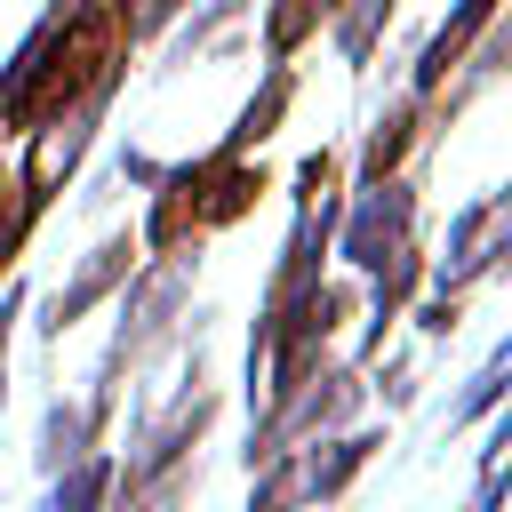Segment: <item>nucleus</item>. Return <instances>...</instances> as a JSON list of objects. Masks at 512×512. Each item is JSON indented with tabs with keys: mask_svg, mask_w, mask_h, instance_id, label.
Here are the masks:
<instances>
[{
	"mask_svg": "<svg viewBox=\"0 0 512 512\" xmlns=\"http://www.w3.org/2000/svg\"><path fill=\"white\" fill-rule=\"evenodd\" d=\"M192 280H200V248H168V256H136V272L120 280V320H112V344L88 376V416L96 432H112L120 416V392L152 368V352L184 344V304H192Z\"/></svg>",
	"mask_w": 512,
	"mask_h": 512,
	"instance_id": "f257e3e1",
	"label": "nucleus"
},
{
	"mask_svg": "<svg viewBox=\"0 0 512 512\" xmlns=\"http://www.w3.org/2000/svg\"><path fill=\"white\" fill-rule=\"evenodd\" d=\"M264 192H272V176H264L256 152H216V144H208V152H192V160H168V176L152 184V208H144L136 240H144V256L200 248L208 232L240 224Z\"/></svg>",
	"mask_w": 512,
	"mask_h": 512,
	"instance_id": "f03ea898",
	"label": "nucleus"
},
{
	"mask_svg": "<svg viewBox=\"0 0 512 512\" xmlns=\"http://www.w3.org/2000/svg\"><path fill=\"white\" fill-rule=\"evenodd\" d=\"M512 272V192H472L448 216V248L424 256V288L432 296H472L480 280Z\"/></svg>",
	"mask_w": 512,
	"mask_h": 512,
	"instance_id": "7ed1b4c3",
	"label": "nucleus"
},
{
	"mask_svg": "<svg viewBox=\"0 0 512 512\" xmlns=\"http://www.w3.org/2000/svg\"><path fill=\"white\" fill-rule=\"evenodd\" d=\"M416 224H424V184H416L408 168H400V176H376V184H352L328 256H344L352 272H368V264L392 256L400 240H416Z\"/></svg>",
	"mask_w": 512,
	"mask_h": 512,
	"instance_id": "20e7f679",
	"label": "nucleus"
},
{
	"mask_svg": "<svg viewBox=\"0 0 512 512\" xmlns=\"http://www.w3.org/2000/svg\"><path fill=\"white\" fill-rule=\"evenodd\" d=\"M112 96H120V80H104V88H88L80 104H64L56 120L24 128V160H16V176H24V192H32V200H48V208H56V192H64V184L80 176V160L96 152V128H104Z\"/></svg>",
	"mask_w": 512,
	"mask_h": 512,
	"instance_id": "39448f33",
	"label": "nucleus"
},
{
	"mask_svg": "<svg viewBox=\"0 0 512 512\" xmlns=\"http://www.w3.org/2000/svg\"><path fill=\"white\" fill-rule=\"evenodd\" d=\"M136 256H144L136 224L104 232V240H96V248H88V256H80V264H72V272L48 288V304H40V320H32V328H40V344H64V336H72V328H80V320L104 304V296H120V280L136 272Z\"/></svg>",
	"mask_w": 512,
	"mask_h": 512,
	"instance_id": "423d86ee",
	"label": "nucleus"
},
{
	"mask_svg": "<svg viewBox=\"0 0 512 512\" xmlns=\"http://www.w3.org/2000/svg\"><path fill=\"white\" fill-rule=\"evenodd\" d=\"M416 144H440V112H432V96H392L384 112H376V128L360 136V160H352V184H376V176H400L408 168V152Z\"/></svg>",
	"mask_w": 512,
	"mask_h": 512,
	"instance_id": "0eeeda50",
	"label": "nucleus"
},
{
	"mask_svg": "<svg viewBox=\"0 0 512 512\" xmlns=\"http://www.w3.org/2000/svg\"><path fill=\"white\" fill-rule=\"evenodd\" d=\"M504 0H456L424 40H416V56H408V96H440L448 80H456V64H464V48L488 32V16H496Z\"/></svg>",
	"mask_w": 512,
	"mask_h": 512,
	"instance_id": "6e6552de",
	"label": "nucleus"
},
{
	"mask_svg": "<svg viewBox=\"0 0 512 512\" xmlns=\"http://www.w3.org/2000/svg\"><path fill=\"white\" fill-rule=\"evenodd\" d=\"M248 8H256V0H200V8L168 32V48H160V64H152V72H160V80H176V72H192L200 56H232V48H240V40H232V24H240Z\"/></svg>",
	"mask_w": 512,
	"mask_h": 512,
	"instance_id": "1a4fd4ad",
	"label": "nucleus"
},
{
	"mask_svg": "<svg viewBox=\"0 0 512 512\" xmlns=\"http://www.w3.org/2000/svg\"><path fill=\"white\" fill-rule=\"evenodd\" d=\"M288 104H296V64H264V80H256V96L232 112V128L216 136V152H264L272 136H280V120H288Z\"/></svg>",
	"mask_w": 512,
	"mask_h": 512,
	"instance_id": "9d476101",
	"label": "nucleus"
},
{
	"mask_svg": "<svg viewBox=\"0 0 512 512\" xmlns=\"http://www.w3.org/2000/svg\"><path fill=\"white\" fill-rule=\"evenodd\" d=\"M88 448H104V432H96V416H88V400H48L40 408V432H32V472L48 480V472H64L72 456H88Z\"/></svg>",
	"mask_w": 512,
	"mask_h": 512,
	"instance_id": "9b49d317",
	"label": "nucleus"
},
{
	"mask_svg": "<svg viewBox=\"0 0 512 512\" xmlns=\"http://www.w3.org/2000/svg\"><path fill=\"white\" fill-rule=\"evenodd\" d=\"M112 448H88V456H72L64 472H48V488H40V504L32 512H112Z\"/></svg>",
	"mask_w": 512,
	"mask_h": 512,
	"instance_id": "f8f14e48",
	"label": "nucleus"
},
{
	"mask_svg": "<svg viewBox=\"0 0 512 512\" xmlns=\"http://www.w3.org/2000/svg\"><path fill=\"white\" fill-rule=\"evenodd\" d=\"M504 376H512V336H504V344L464 376V392H456V408H448V424H440V448H448L456 432H472L480 416H496V408H504Z\"/></svg>",
	"mask_w": 512,
	"mask_h": 512,
	"instance_id": "ddd939ff",
	"label": "nucleus"
},
{
	"mask_svg": "<svg viewBox=\"0 0 512 512\" xmlns=\"http://www.w3.org/2000/svg\"><path fill=\"white\" fill-rule=\"evenodd\" d=\"M248 512H312V488H304V448H280V456H264V464H256Z\"/></svg>",
	"mask_w": 512,
	"mask_h": 512,
	"instance_id": "4468645a",
	"label": "nucleus"
},
{
	"mask_svg": "<svg viewBox=\"0 0 512 512\" xmlns=\"http://www.w3.org/2000/svg\"><path fill=\"white\" fill-rule=\"evenodd\" d=\"M40 216H48V200H32L16 168H0V280H8V272H16V256L32 248Z\"/></svg>",
	"mask_w": 512,
	"mask_h": 512,
	"instance_id": "2eb2a0df",
	"label": "nucleus"
},
{
	"mask_svg": "<svg viewBox=\"0 0 512 512\" xmlns=\"http://www.w3.org/2000/svg\"><path fill=\"white\" fill-rule=\"evenodd\" d=\"M256 8H264V64H288L328 16V0H256Z\"/></svg>",
	"mask_w": 512,
	"mask_h": 512,
	"instance_id": "dca6fc26",
	"label": "nucleus"
},
{
	"mask_svg": "<svg viewBox=\"0 0 512 512\" xmlns=\"http://www.w3.org/2000/svg\"><path fill=\"white\" fill-rule=\"evenodd\" d=\"M400 320H416V336H432V344H440V336H456V328H464V296H432V288H416V304H408Z\"/></svg>",
	"mask_w": 512,
	"mask_h": 512,
	"instance_id": "f3484780",
	"label": "nucleus"
},
{
	"mask_svg": "<svg viewBox=\"0 0 512 512\" xmlns=\"http://www.w3.org/2000/svg\"><path fill=\"white\" fill-rule=\"evenodd\" d=\"M168 176V160H152L144 144H112V184H128V192H152Z\"/></svg>",
	"mask_w": 512,
	"mask_h": 512,
	"instance_id": "a211bd4d",
	"label": "nucleus"
},
{
	"mask_svg": "<svg viewBox=\"0 0 512 512\" xmlns=\"http://www.w3.org/2000/svg\"><path fill=\"white\" fill-rule=\"evenodd\" d=\"M368 392H376L384 408H408V400H416V360H408V352H392V360L376 368V384H368Z\"/></svg>",
	"mask_w": 512,
	"mask_h": 512,
	"instance_id": "6ab92c4d",
	"label": "nucleus"
},
{
	"mask_svg": "<svg viewBox=\"0 0 512 512\" xmlns=\"http://www.w3.org/2000/svg\"><path fill=\"white\" fill-rule=\"evenodd\" d=\"M24 304H32V288L8 272V288H0V400H8V344H16V320H24Z\"/></svg>",
	"mask_w": 512,
	"mask_h": 512,
	"instance_id": "aec40b11",
	"label": "nucleus"
}]
</instances>
